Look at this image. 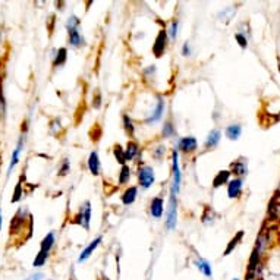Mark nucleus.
<instances>
[{
    "instance_id": "a878e982",
    "label": "nucleus",
    "mask_w": 280,
    "mask_h": 280,
    "mask_svg": "<svg viewBox=\"0 0 280 280\" xmlns=\"http://www.w3.org/2000/svg\"><path fill=\"white\" fill-rule=\"evenodd\" d=\"M242 236H244V232H239V233H238V235H236V236L231 241V245H229V247H228V249L225 251V255H228V254H231V252H232V249H233V248L238 245V242L242 239Z\"/></svg>"
},
{
    "instance_id": "f257e3e1",
    "label": "nucleus",
    "mask_w": 280,
    "mask_h": 280,
    "mask_svg": "<svg viewBox=\"0 0 280 280\" xmlns=\"http://www.w3.org/2000/svg\"><path fill=\"white\" fill-rule=\"evenodd\" d=\"M172 172H173V184H172V192L175 197L179 192L181 188V169H179V154L176 150L172 153Z\"/></svg>"
},
{
    "instance_id": "b1692460",
    "label": "nucleus",
    "mask_w": 280,
    "mask_h": 280,
    "mask_svg": "<svg viewBox=\"0 0 280 280\" xmlns=\"http://www.w3.org/2000/svg\"><path fill=\"white\" fill-rule=\"evenodd\" d=\"M124 125H125V129H126V132L132 137L134 135V131H135V128H134V124H132V119L128 116V115H124Z\"/></svg>"
},
{
    "instance_id": "f704fd0d",
    "label": "nucleus",
    "mask_w": 280,
    "mask_h": 280,
    "mask_svg": "<svg viewBox=\"0 0 280 280\" xmlns=\"http://www.w3.org/2000/svg\"><path fill=\"white\" fill-rule=\"evenodd\" d=\"M189 53H191V48H189L188 43H185V44H184V48H182V54H184V56H189Z\"/></svg>"
},
{
    "instance_id": "c85d7f7f",
    "label": "nucleus",
    "mask_w": 280,
    "mask_h": 280,
    "mask_svg": "<svg viewBox=\"0 0 280 280\" xmlns=\"http://www.w3.org/2000/svg\"><path fill=\"white\" fill-rule=\"evenodd\" d=\"M68 171H69V160L65 158V160L62 161L61 169H59V175H61V176H65V175L68 173Z\"/></svg>"
},
{
    "instance_id": "4c0bfd02",
    "label": "nucleus",
    "mask_w": 280,
    "mask_h": 280,
    "mask_svg": "<svg viewBox=\"0 0 280 280\" xmlns=\"http://www.w3.org/2000/svg\"><path fill=\"white\" fill-rule=\"evenodd\" d=\"M46 280H50V279H46Z\"/></svg>"
},
{
    "instance_id": "2f4dec72",
    "label": "nucleus",
    "mask_w": 280,
    "mask_h": 280,
    "mask_svg": "<svg viewBox=\"0 0 280 280\" xmlns=\"http://www.w3.org/2000/svg\"><path fill=\"white\" fill-rule=\"evenodd\" d=\"M235 38H236V41L239 43V46L242 47V48H247V46H248V41H247V37H244L242 34H236L235 35Z\"/></svg>"
},
{
    "instance_id": "4be33fe9",
    "label": "nucleus",
    "mask_w": 280,
    "mask_h": 280,
    "mask_svg": "<svg viewBox=\"0 0 280 280\" xmlns=\"http://www.w3.org/2000/svg\"><path fill=\"white\" fill-rule=\"evenodd\" d=\"M129 179H131V169H129V166L124 164V166H122V171H121V173H119V185L128 184Z\"/></svg>"
},
{
    "instance_id": "7ed1b4c3",
    "label": "nucleus",
    "mask_w": 280,
    "mask_h": 280,
    "mask_svg": "<svg viewBox=\"0 0 280 280\" xmlns=\"http://www.w3.org/2000/svg\"><path fill=\"white\" fill-rule=\"evenodd\" d=\"M138 181L141 188L148 189L154 184V169L151 166H142L138 171Z\"/></svg>"
},
{
    "instance_id": "dca6fc26",
    "label": "nucleus",
    "mask_w": 280,
    "mask_h": 280,
    "mask_svg": "<svg viewBox=\"0 0 280 280\" xmlns=\"http://www.w3.org/2000/svg\"><path fill=\"white\" fill-rule=\"evenodd\" d=\"M220 138H221V132L218 129H213L207 138H205V148H214L218 142H220Z\"/></svg>"
},
{
    "instance_id": "0eeeda50",
    "label": "nucleus",
    "mask_w": 280,
    "mask_h": 280,
    "mask_svg": "<svg viewBox=\"0 0 280 280\" xmlns=\"http://www.w3.org/2000/svg\"><path fill=\"white\" fill-rule=\"evenodd\" d=\"M242 187H244V181L241 178L232 179L228 182V195L229 198H238L242 192Z\"/></svg>"
},
{
    "instance_id": "5701e85b",
    "label": "nucleus",
    "mask_w": 280,
    "mask_h": 280,
    "mask_svg": "<svg viewBox=\"0 0 280 280\" xmlns=\"http://www.w3.org/2000/svg\"><path fill=\"white\" fill-rule=\"evenodd\" d=\"M66 54H68V50H66L65 47L59 48L58 54H56V58H54L53 65H54V66H61V65H63V63L66 62Z\"/></svg>"
},
{
    "instance_id": "f03ea898",
    "label": "nucleus",
    "mask_w": 280,
    "mask_h": 280,
    "mask_svg": "<svg viewBox=\"0 0 280 280\" xmlns=\"http://www.w3.org/2000/svg\"><path fill=\"white\" fill-rule=\"evenodd\" d=\"M176 218H178V201H176V197L171 194L169 208H167V220H166V226L169 231H173L176 228Z\"/></svg>"
},
{
    "instance_id": "c756f323",
    "label": "nucleus",
    "mask_w": 280,
    "mask_h": 280,
    "mask_svg": "<svg viewBox=\"0 0 280 280\" xmlns=\"http://www.w3.org/2000/svg\"><path fill=\"white\" fill-rule=\"evenodd\" d=\"M178 25H179V22H178V21H173V22H172V25H171L169 35H171V38H172V40H175V38H176V35H178Z\"/></svg>"
},
{
    "instance_id": "72a5a7b5",
    "label": "nucleus",
    "mask_w": 280,
    "mask_h": 280,
    "mask_svg": "<svg viewBox=\"0 0 280 280\" xmlns=\"http://www.w3.org/2000/svg\"><path fill=\"white\" fill-rule=\"evenodd\" d=\"M40 279H43V273H35V274H31L30 277H27V279H24V280H40Z\"/></svg>"
},
{
    "instance_id": "6ab92c4d",
    "label": "nucleus",
    "mask_w": 280,
    "mask_h": 280,
    "mask_svg": "<svg viewBox=\"0 0 280 280\" xmlns=\"http://www.w3.org/2000/svg\"><path fill=\"white\" fill-rule=\"evenodd\" d=\"M229 172H231V173H235V175H241V176L247 175V173H248L247 163H245V161H235V163H232Z\"/></svg>"
},
{
    "instance_id": "39448f33",
    "label": "nucleus",
    "mask_w": 280,
    "mask_h": 280,
    "mask_svg": "<svg viewBox=\"0 0 280 280\" xmlns=\"http://www.w3.org/2000/svg\"><path fill=\"white\" fill-rule=\"evenodd\" d=\"M166 43H167V32L166 30H161L156 38V43L153 44V53L156 58H161V54L166 50Z\"/></svg>"
},
{
    "instance_id": "473e14b6",
    "label": "nucleus",
    "mask_w": 280,
    "mask_h": 280,
    "mask_svg": "<svg viewBox=\"0 0 280 280\" xmlns=\"http://www.w3.org/2000/svg\"><path fill=\"white\" fill-rule=\"evenodd\" d=\"M19 198H21V184H18V187H16V189H15V194H14L12 202H16V201H19Z\"/></svg>"
},
{
    "instance_id": "412c9836",
    "label": "nucleus",
    "mask_w": 280,
    "mask_h": 280,
    "mask_svg": "<svg viewBox=\"0 0 280 280\" xmlns=\"http://www.w3.org/2000/svg\"><path fill=\"white\" fill-rule=\"evenodd\" d=\"M68 34H69V43H71L74 47H81V46H84V38H82V35L79 34L78 30H69Z\"/></svg>"
},
{
    "instance_id": "20e7f679",
    "label": "nucleus",
    "mask_w": 280,
    "mask_h": 280,
    "mask_svg": "<svg viewBox=\"0 0 280 280\" xmlns=\"http://www.w3.org/2000/svg\"><path fill=\"white\" fill-rule=\"evenodd\" d=\"M90 220H91V202L90 201H85L78 213V216L75 217V221L74 223H78L81 225L84 229H90Z\"/></svg>"
},
{
    "instance_id": "aec40b11",
    "label": "nucleus",
    "mask_w": 280,
    "mask_h": 280,
    "mask_svg": "<svg viewBox=\"0 0 280 280\" xmlns=\"http://www.w3.org/2000/svg\"><path fill=\"white\" fill-rule=\"evenodd\" d=\"M229 176H231V172L229 171H221L217 173V176L213 179V187L214 188H218L221 187L223 184H228L229 182Z\"/></svg>"
},
{
    "instance_id": "1a4fd4ad",
    "label": "nucleus",
    "mask_w": 280,
    "mask_h": 280,
    "mask_svg": "<svg viewBox=\"0 0 280 280\" xmlns=\"http://www.w3.org/2000/svg\"><path fill=\"white\" fill-rule=\"evenodd\" d=\"M197 140L194 137H187V138H181L178 141V148L184 153H194L197 150Z\"/></svg>"
},
{
    "instance_id": "f3484780",
    "label": "nucleus",
    "mask_w": 280,
    "mask_h": 280,
    "mask_svg": "<svg viewBox=\"0 0 280 280\" xmlns=\"http://www.w3.org/2000/svg\"><path fill=\"white\" fill-rule=\"evenodd\" d=\"M225 134H226V137H228L231 141H236V140L241 137V134H242V126H241L239 124L229 125V126L225 129Z\"/></svg>"
},
{
    "instance_id": "4468645a",
    "label": "nucleus",
    "mask_w": 280,
    "mask_h": 280,
    "mask_svg": "<svg viewBox=\"0 0 280 280\" xmlns=\"http://www.w3.org/2000/svg\"><path fill=\"white\" fill-rule=\"evenodd\" d=\"M194 264H195V267L205 276V277H213V268H211V264L207 261V260H204V258H197L195 261H194Z\"/></svg>"
},
{
    "instance_id": "e433bc0d",
    "label": "nucleus",
    "mask_w": 280,
    "mask_h": 280,
    "mask_svg": "<svg viewBox=\"0 0 280 280\" xmlns=\"http://www.w3.org/2000/svg\"><path fill=\"white\" fill-rule=\"evenodd\" d=\"M233 280H239V279H233Z\"/></svg>"
},
{
    "instance_id": "9b49d317",
    "label": "nucleus",
    "mask_w": 280,
    "mask_h": 280,
    "mask_svg": "<svg viewBox=\"0 0 280 280\" xmlns=\"http://www.w3.org/2000/svg\"><path fill=\"white\" fill-rule=\"evenodd\" d=\"M163 111H164V100H163V97H158V98H157L156 109H154V111L151 113V116L145 121V124L150 125V124H154V122L160 121V118H161V115H163Z\"/></svg>"
},
{
    "instance_id": "393cba45",
    "label": "nucleus",
    "mask_w": 280,
    "mask_h": 280,
    "mask_svg": "<svg viewBox=\"0 0 280 280\" xmlns=\"http://www.w3.org/2000/svg\"><path fill=\"white\" fill-rule=\"evenodd\" d=\"M79 25H81V21H79V18H77V16H71V18L68 19V22H66L68 31H69V30H78Z\"/></svg>"
},
{
    "instance_id": "c9c22d12",
    "label": "nucleus",
    "mask_w": 280,
    "mask_h": 280,
    "mask_svg": "<svg viewBox=\"0 0 280 280\" xmlns=\"http://www.w3.org/2000/svg\"><path fill=\"white\" fill-rule=\"evenodd\" d=\"M0 229H2V208H0Z\"/></svg>"
},
{
    "instance_id": "2eb2a0df",
    "label": "nucleus",
    "mask_w": 280,
    "mask_h": 280,
    "mask_svg": "<svg viewBox=\"0 0 280 280\" xmlns=\"http://www.w3.org/2000/svg\"><path fill=\"white\" fill-rule=\"evenodd\" d=\"M88 169H90V172H91L94 176L100 175V160H98L97 151H93V153L90 154V157H88Z\"/></svg>"
},
{
    "instance_id": "423d86ee",
    "label": "nucleus",
    "mask_w": 280,
    "mask_h": 280,
    "mask_svg": "<svg viewBox=\"0 0 280 280\" xmlns=\"http://www.w3.org/2000/svg\"><path fill=\"white\" fill-rule=\"evenodd\" d=\"M24 144H25V134L21 135V138H19V141H18V145H16V148H15L14 153H12V158H11V163H9V167H8V176L12 173V171L15 169V166H16L18 161H19V154H21V151H22V148H24Z\"/></svg>"
},
{
    "instance_id": "58836bf2",
    "label": "nucleus",
    "mask_w": 280,
    "mask_h": 280,
    "mask_svg": "<svg viewBox=\"0 0 280 280\" xmlns=\"http://www.w3.org/2000/svg\"><path fill=\"white\" fill-rule=\"evenodd\" d=\"M74 280H75V277H74Z\"/></svg>"
},
{
    "instance_id": "cd10ccee",
    "label": "nucleus",
    "mask_w": 280,
    "mask_h": 280,
    "mask_svg": "<svg viewBox=\"0 0 280 280\" xmlns=\"http://www.w3.org/2000/svg\"><path fill=\"white\" fill-rule=\"evenodd\" d=\"M115 156H116V158H118V161L124 166L126 161H125V154H124V150L121 148V145H116L115 147Z\"/></svg>"
},
{
    "instance_id": "9d476101",
    "label": "nucleus",
    "mask_w": 280,
    "mask_h": 280,
    "mask_svg": "<svg viewBox=\"0 0 280 280\" xmlns=\"http://www.w3.org/2000/svg\"><path fill=\"white\" fill-rule=\"evenodd\" d=\"M101 236H97L94 241H91L90 242V245L88 247H85L84 249H82V252L79 254V257H78V263H84V261H87L88 258H90V255L94 252V249L100 245V242H101Z\"/></svg>"
},
{
    "instance_id": "a211bd4d",
    "label": "nucleus",
    "mask_w": 280,
    "mask_h": 280,
    "mask_svg": "<svg viewBox=\"0 0 280 280\" xmlns=\"http://www.w3.org/2000/svg\"><path fill=\"white\" fill-rule=\"evenodd\" d=\"M137 194H138V188H137V187L128 188V189L124 192V195H122V202H124L125 205H131V204L135 201Z\"/></svg>"
},
{
    "instance_id": "ddd939ff",
    "label": "nucleus",
    "mask_w": 280,
    "mask_h": 280,
    "mask_svg": "<svg viewBox=\"0 0 280 280\" xmlns=\"http://www.w3.org/2000/svg\"><path fill=\"white\" fill-rule=\"evenodd\" d=\"M140 153V145L135 142V141H129L126 144V148L124 150V154H125V161H131L134 160Z\"/></svg>"
},
{
    "instance_id": "bb28decb",
    "label": "nucleus",
    "mask_w": 280,
    "mask_h": 280,
    "mask_svg": "<svg viewBox=\"0 0 280 280\" xmlns=\"http://www.w3.org/2000/svg\"><path fill=\"white\" fill-rule=\"evenodd\" d=\"M173 132H175V128H173L172 122H167V124L164 125V128H163V137H164V138H169V137L173 135Z\"/></svg>"
},
{
    "instance_id": "7c9ffc66",
    "label": "nucleus",
    "mask_w": 280,
    "mask_h": 280,
    "mask_svg": "<svg viewBox=\"0 0 280 280\" xmlns=\"http://www.w3.org/2000/svg\"><path fill=\"white\" fill-rule=\"evenodd\" d=\"M164 153H166V147H164V145H158V147L153 151V157L161 158V156H164Z\"/></svg>"
},
{
    "instance_id": "6e6552de",
    "label": "nucleus",
    "mask_w": 280,
    "mask_h": 280,
    "mask_svg": "<svg viewBox=\"0 0 280 280\" xmlns=\"http://www.w3.org/2000/svg\"><path fill=\"white\" fill-rule=\"evenodd\" d=\"M53 247H54V232H48L46 236H44V239L41 241V244H40V254H43V255H46V257H48L50 255V252H51V249H53Z\"/></svg>"
},
{
    "instance_id": "f8f14e48",
    "label": "nucleus",
    "mask_w": 280,
    "mask_h": 280,
    "mask_svg": "<svg viewBox=\"0 0 280 280\" xmlns=\"http://www.w3.org/2000/svg\"><path fill=\"white\" fill-rule=\"evenodd\" d=\"M163 208H164V201H163V198H160V197L153 198V201H151V204H150V213H151V216L156 217V218H160V217L163 216Z\"/></svg>"
}]
</instances>
